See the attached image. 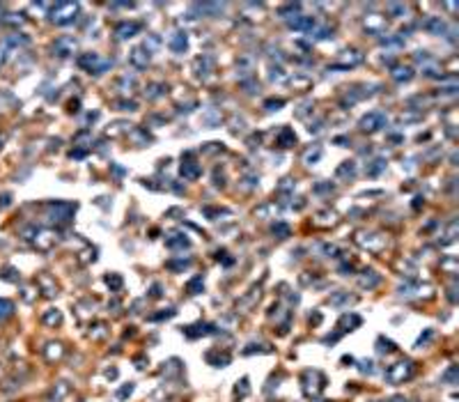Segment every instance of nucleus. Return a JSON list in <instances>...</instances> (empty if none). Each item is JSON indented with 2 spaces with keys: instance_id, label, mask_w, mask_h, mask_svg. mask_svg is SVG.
<instances>
[{
  "instance_id": "f257e3e1",
  "label": "nucleus",
  "mask_w": 459,
  "mask_h": 402,
  "mask_svg": "<svg viewBox=\"0 0 459 402\" xmlns=\"http://www.w3.org/2000/svg\"><path fill=\"white\" fill-rule=\"evenodd\" d=\"M76 12H78V5H74V2H62V5H58V7L53 9L51 19L58 23V25H65V23L74 21Z\"/></svg>"
},
{
  "instance_id": "f03ea898",
  "label": "nucleus",
  "mask_w": 459,
  "mask_h": 402,
  "mask_svg": "<svg viewBox=\"0 0 459 402\" xmlns=\"http://www.w3.org/2000/svg\"><path fill=\"white\" fill-rule=\"evenodd\" d=\"M414 375V365L409 363V361H402V363H395L388 370V380L393 381V384H399V381H404V380H409Z\"/></svg>"
},
{
  "instance_id": "7ed1b4c3",
  "label": "nucleus",
  "mask_w": 459,
  "mask_h": 402,
  "mask_svg": "<svg viewBox=\"0 0 459 402\" xmlns=\"http://www.w3.org/2000/svg\"><path fill=\"white\" fill-rule=\"evenodd\" d=\"M71 212H74V207L65 205V202L48 205V216H51V221H55V223H67L69 216H71Z\"/></svg>"
},
{
  "instance_id": "20e7f679",
  "label": "nucleus",
  "mask_w": 459,
  "mask_h": 402,
  "mask_svg": "<svg viewBox=\"0 0 459 402\" xmlns=\"http://www.w3.org/2000/svg\"><path fill=\"white\" fill-rule=\"evenodd\" d=\"M32 242H35V246H37L39 250H48L55 244V237H53V232H48V230H39L35 232V237H32Z\"/></svg>"
},
{
  "instance_id": "39448f33",
  "label": "nucleus",
  "mask_w": 459,
  "mask_h": 402,
  "mask_svg": "<svg viewBox=\"0 0 459 402\" xmlns=\"http://www.w3.org/2000/svg\"><path fill=\"white\" fill-rule=\"evenodd\" d=\"M53 48L58 51V55H69V53H74L76 42L71 37H60L58 42H55V46H53Z\"/></svg>"
},
{
  "instance_id": "423d86ee",
  "label": "nucleus",
  "mask_w": 459,
  "mask_h": 402,
  "mask_svg": "<svg viewBox=\"0 0 459 402\" xmlns=\"http://www.w3.org/2000/svg\"><path fill=\"white\" fill-rule=\"evenodd\" d=\"M81 65H83V67H90L92 71H97V74L106 69V62L99 60L97 55H85V58H81Z\"/></svg>"
},
{
  "instance_id": "0eeeda50",
  "label": "nucleus",
  "mask_w": 459,
  "mask_h": 402,
  "mask_svg": "<svg viewBox=\"0 0 459 402\" xmlns=\"http://www.w3.org/2000/svg\"><path fill=\"white\" fill-rule=\"evenodd\" d=\"M376 122H384V115H381V113H372L370 117H365V120H363V129H370V131L379 129V127H376Z\"/></svg>"
},
{
  "instance_id": "6e6552de",
  "label": "nucleus",
  "mask_w": 459,
  "mask_h": 402,
  "mask_svg": "<svg viewBox=\"0 0 459 402\" xmlns=\"http://www.w3.org/2000/svg\"><path fill=\"white\" fill-rule=\"evenodd\" d=\"M138 28H140L138 23H131V25H127V23H124V25H120V28H117V35H120V37H131Z\"/></svg>"
},
{
  "instance_id": "1a4fd4ad",
  "label": "nucleus",
  "mask_w": 459,
  "mask_h": 402,
  "mask_svg": "<svg viewBox=\"0 0 459 402\" xmlns=\"http://www.w3.org/2000/svg\"><path fill=\"white\" fill-rule=\"evenodd\" d=\"M12 313H14V304H12V301H5V299H2V301H0V319L9 317Z\"/></svg>"
},
{
  "instance_id": "9d476101",
  "label": "nucleus",
  "mask_w": 459,
  "mask_h": 402,
  "mask_svg": "<svg viewBox=\"0 0 459 402\" xmlns=\"http://www.w3.org/2000/svg\"><path fill=\"white\" fill-rule=\"evenodd\" d=\"M131 62H133L136 67H145V65H147V58H143V51L136 48V51L131 53Z\"/></svg>"
},
{
  "instance_id": "9b49d317",
  "label": "nucleus",
  "mask_w": 459,
  "mask_h": 402,
  "mask_svg": "<svg viewBox=\"0 0 459 402\" xmlns=\"http://www.w3.org/2000/svg\"><path fill=\"white\" fill-rule=\"evenodd\" d=\"M62 319V315H60V311H48L44 315V324H58Z\"/></svg>"
},
{
  "instance_id": "f8f14e48",
  "label": "nucleus",
  "mask_w": 459,
  "mask_h": 402,
  "mask_svg": "<svg viewBox=\"0 0 459 402\" xmlns=\"http://www.w3.org/2000/svg\"><path fill=\"white\" fill-rule=\"evenodd\" d=\"M48 358H58L62 354V349H60V345H48Z\"/></svg>"
},
{
  "instance_id": "ddd939ff",
  "label": "nucleus",
  "mask_w": 459,
  "mask_h": 402,
  "mask_svg": "<svg viewBox=\"0 0 459 402\" xmlns=\"http://www.w3.org/2000/svg\"><path fill=\"white\" fill-rule=\"evenodd\" d=\"M131 391H133V386H131V384H129V386H124V388H122V391H120V398H124V395H127V393H131Z\"/></svg>"
},
{
  "instance_id": "4468645a",
  "label": "nucleus",
  "mask_w": 459,
  "mask_h": 402,
  "mask_svg": "<svg viewBox=\"0 0 459 402\" xmlns=\"http://www.w3.org/2000/svg\"><path fill=\"white\" fill-rule=\"evenodd\" d=\"M2 60H5V51H0V65H2Z\"/></svg>"
},
{
  "instance_id": "2eb2a0df",
  "label": "nucleus",
  "mask_w": 459,
  "mask_h": 402,
  "mask_svg": "<svg viewBox=\"0 0 459 402\" xmlns=\"http://www.w3.org/2000/svg\"><path fill=\"white\" fill-rule=\"evenodd\" d=\"M395 402H407V400H395Z\"/></svg>"
}]
</instances>
